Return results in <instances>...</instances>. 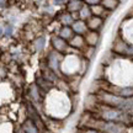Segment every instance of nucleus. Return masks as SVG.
Returning a JSON list of instances; mask_svg holds the SVG:
<instances>
[{"instance_id":"obj_18","label":"nucleus","mask_w":133,"mask_h":133,"mask_svg":"<svg viewBox=\"0 0 133 133\" xmlns=\"http://www.w3.org/2000/svg\"><path fill=\"white\" fill-rule=\"evenodd\" d=\"M30 95H31V99L33 100V102H38L41 96H39V92H38V88L37 85H32L31 89H30Z\"/></svg>"},{"instance_id":"obj_6","label":"nucleus","mask_w":133,"mask_h":133,"mask_svg":"<svg viewBox=\"0 0 133 133\" xmlns=\"http://www.w3.org/2000/svg\"><path fill=\"white\" fill-rule=\"evenodd\" d=\"M84 38H85V43L88 47H96L97 43L100 42V35L97 31H88V32L84 35Z\"/></svg>"},{"instance_id":"obj_4","label":"nucleus","mask_w":133,"mask_h":133,"mask_svg":"<svg viewBox=\"0 0 133 133\" xmlns=\"http://www.w3.org/2000/svg\"><path fill=\"white\" fill-rule=\"evenodd\" d=\"M61 64H62V54L57 51H51L47 57V65L54 73L59 74V69H61Z\"/></svg>"},{"instance_id":"obj_24","label":"nucleus","mask_w":133,"mask_h":133,"mask_svg":"<svg viewBox=\"0 0 133 133\" xmlns=\"http://www.w3.org/2000/svg\"><path fill=\"white\" fill-rule=\"evenodd\" d=\"M4 35V26L3 25H0V37Z\"/></svg>"},{"instance_id":"obj_20","label":"nucleus","mask_w":133,"mask_h":133,"mask_svg":"<svg viewBox=\"0 0 133 133\" xmlns=\"http://www.w3.org/2000/svg\"><path fill=\"white\" fill-rule=\"evenodd\" d=\"M83 1H84V4L89 5V6H91V5L100 4V3H101V0H83Z\"/></svg>"},{"instance_id":"obj_21","label":"nucleus","mask_w":133,"mask_h":133,"mask_svg":"<svg viewBox=\"0 0 133 133\" xmlns=\"http://www.w3.org/2000/svg\"><path fill=\"white\" fill-rule=\"evenodd\" d=\"M68 3V0H52V4L54 6H61V5H64Z\"/></svg>"},{"instance_id":"obj_10","label":"nucleus","mask_w":133,"mask_h":133,"mask_svg":"<svg viewBox=\"0 0 133 133\" xmlns=\"http://www.w3.org/2000/svg\"><path fill=\"white\" fill-rule=\"evenodd\" d=\"M69 43V46L71 48H75V49H81V48H84L86 46L85 43V38L83 35H74L73 37L68 41Z\"/></svg>"},{"instance_id":"obj_12","label":"nucleus","mask_w":133,"mask_h":133,"mask_svg":"<svg viewBox=\"0 0 133 133\" xmlns=\"http://www.w3.org/2000/svg\"><path fill=\"white\" fill-rule=\"evenodd\" d=\"M90 9H91V14L94 15V16H99V17H102V19L110 12L109 10H106L101 4L91 5Z\"/></svg>"},{"instance_id":"obj_2","label":"nucleus","mask_w":133,"mask_h":133,"mask_svg":"<svg viewBox=\"0 0 133 133\" xmlns=\"http://www.w3.org/2000/svg\"><path fill=\"white\" fill-rule=\"evenodd\" d=\"M101 118L104 121H111V122H119L123 123L127 122V115L124 111L116 107H111V106H105L101 110Z\"/></svg>"},{"instance_id":"obj_3","label":"nucleus","mask_w":133,"mask_h":133,"mask_svg":"<svg viewBox=\"0 0 133 133\" xmlns=\"http://www.w3.org/2000/svg\"><path fill=\"white\" fill-rule=\"evenodd\" d=\"M97 131L101 133H124L126 127L123 123L119 122H111V121H100L96 124Z\"/></svg>"},{"instance_id":"obj_26","label":"nucleus","mask_w":133,"mask_h":133,"mask_svg":"<svg viewBox=\"0 0 133 133\" xmlns=\"http://www.w3.org/2000/svg\"><path fill=\"white\" fill-rule=\"evenodd\" d=\"M16 133H25V131H24V129H22V128H21V129H19V131H17V132H16Z\"/></svg>"},{"instance_id":"obj_17","label":"nucleus","mask_w":133,"mask_h":133,"mask_svg":"<svg viewBox=\"0 0 133 133\" xmlns=\"http://www.w3.org/2000/svg\"><path fill=\"white\" fill-rule=\"evenodd\" d=\"M100 4L104 6L106 10H109V11H114L118 8L119 5V1L118 0H101V3Z\"/></svg>"},{"instance_id":"obj_7","label":"nucleus","mask_w":133,"mask_h":133,"mask_svg":"<svg viewBox=\"0 0 133 133\" xmlns=\"http://www.w3.org/2000/svg\"><path fill=\"white\" fill-rule=\"evenodd\" d=\"M70 27H71L73 32L75 33V35H83V36H84V35L89 31V29H88V25H86V21L80 20V19L75 20Z\"/></svg>"},{"instance_id":"obj_23","label":"nucleus","mask_w":133,"mask_h":133,"mask_svg":"<svg viewBox=\"0 0 133 133\" xmlns=\"http://www.w3.org/2000/svg\"><path fill=\"white\" fill-rule=\"evenodd\" d=\"M5 8V0H0V9H4Z\"/></svg>"},{"instance_id":"obj_14","label":"nucleus","mask_w":133,"mask_h":133,"mask_svg":"<svg viewBox=\"0 0 133 133\" xmlns=\"http://www.w3.org/2000/svg\"><path fill=\"white\" fill-rule=\"evenodd\" d=\"M91 16H92V14H91V9L89 5L84 4L83 6H81V9L78 11V19L80 20H84V21H86L88 19H90Z\"/></svg>"},{"instance_id":"obj_1","label":"nucleus","mask_w":133,"mask_h":133,"mask_svg":"<svg viewBox=\"0 0 133 133\" xmlns=\"http://www.w3.org/2000/svg\"><path fill=\"white\" fill-rule=\"evenodd\" d=\"M99 97L105 105L119 109L124 112L133 110V99H129V97H123V96L111 94V92H101Z\"/></svg>"},{"instance_id":"obj_9","label":"nucleus","mask_w":133,"mask_h":133,"mask_svg":"<svg viewBox=\"0 0 133 133\" xmlns=\"http://www.w3.org/2000/svg\"><path fill=\"white\" fill-rule=\"evenodd\" d=\"M75 20H78V12L71 14L69 11H66L59 16V22L62 24V26H71Z\"/></svg>"},{"instance_id":"obj_8","label":"nucleus","mask_w":133,"mask_h":133,"mask_svg":"<svg viewBox=\"0 0 133 133\" xmlns=\"http://www.w3.org/2000/svg\"><path fill=\"white\" fill-rule=\"evenodd\" d=\"M86 25H88V29L90 31H99L102 27V25H104V19L92 15L90 19L86 20Z\"/></svg>"},{"instance_id":"obj_5","label":"nucleus","mask_w":133,"mask_h":133,"mask_svg":"<svg viewBox=\"0 0 133 133\" xmlns=\"http://www.w3.org/2000/svg\"><path fill=\"white\" fill-rule=\"evenodd\" d=\"M51 43H52L53 49L59 53H64L69 49V43H68V41L63 39V38L59 37L58 35L57 36H53V37L51 38Z\"/></svg>"},{"instance_id":"obj_27","label":"nucleus","mask_w":133,"mask_h":133,"mask_svg":"<svg viewBox=\"0 0 133 133\" xmlns=\"http://www.w3.org/2000/svg\"><path fill=\"white\" fill-rule=\"evenodd\" d=\"M118 1H119V4H121V3H123L124 0H118Z\"/></svg>"},{"instance_id":"obj_15","label":"nucleus","mask_w":133,"mask_h":133,"mask_svg":"<svg viewBox=\"0 0 133 133\" xmlns=\"http://www.w3.org/2000/svg\"><path fill=\"white\" fill-rule=\"evenodd\" d=\"M74 35H75V33L73 32V30H71L70 26H62L61 30H59V32H58V36L62 37L63 39H65V41H69Z\"/></svg>"},{"instance_id":"obj_19","label":"nucleus","mask_w":133,"mask_h":133,"mask_svg":"<svg viewBox=\"0 0 133 133\" xmlns=\"http://www.w3.org/2000/svg\"><path fill=\"white\" fill-rule=\"evenodd\" d=\"M14 32H15V26L12 24H6L4 26V37H11L12 35H14Z\"/></svg>"},{"instance_id":"obj_16","label":"nucleus","mask_w":133,"mask_h":133,"mask_svg":"<svg viewBox=\"0 0 133 133\" xmlns=\"http://www.w3.org/2000/svg\"><path fill=\"white\" fill-rule=\"evenodd\" d=\"M22 129L25 131V133H41L39 129L36 127V124L33 123L30 118H27L22 124Z\"/></svg>"},{"instance_id":"obj_25","label":"nucleus","mask_w":133,"mask_h":133,"mask_svg":"<svg viewBox=\"0 0 133 133\" xmlns=\"http://www.w3.org/2000/svg\"><path fill=\"white\" fill-rule=\"evenodd\" d=\"M44 0H35V3H37V4H42Z\"/></svg>"},{"instance_id":"obj_11","label":"nucleus","mask_w":133,"mask_h":133,"mask_svg":"<svg viewBox=\"0 0 133 133\" xmlns=\"http://www.w3.org/2000/svg\"><path fill=\"white\" fill-rule=\"evenodd\" d=\"M83 5H84L83 0H68V3H66V10L69 12H71V14H74V12H78L81 9Z\"/></svg>"},{"instance_id":"obj_13","label":"nucleus","mask_w":133,"mask_h":133,"mask_svg":"<svg viewBox=\"0 0 133 133\" xmlns=\"http://www.w3.org/2000/svg\"><path fill=\"white\" fill-rule=\"evenodd\" d=\"M46 44H47L46 36H39V37H37L33 41V49L36 52H42L43 49H44V47H46Z\"/></svg>"},{"instance_id":"obj_22","label":"nucleus","mask_w":133,"mask_h":133,"mask_svg":"<svg viewBox=\"0 0 133 133\" xmlns=\"http://www.w3.org/2000/svg\"><path fill=\"white\" fill-rule=\"evenodd\" d=\"M79 133H101V132L97 131V129H95V128H88V129L81 131V132H79Z\"/></svg>"}]
</instances>
